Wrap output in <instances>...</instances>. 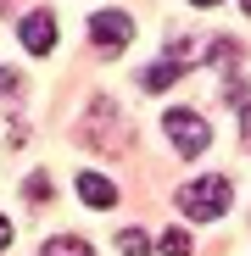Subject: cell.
I'll list each match as a JSON object with an SVG mask.
<instances>
[{"label":"cell","instance_id":"6da1fadb","mask_svg":"<svg viewBox=\"0 0 251 256\" xmlns=\"http://www.w3.org/2000/svg\"><path fill=\"white\" fill-rule=\"evenodd\" d=\"M229 200H234V184H229V178H218V173L190 178V184L179 190V212H184L190 223H212V218H223Z\"/></svg>","mask_w":251,"mask_h":256},{"label":"cell","instance_id":"7a4b0ae2","mask_svg":"<svg viewBox=\"0 0 251 256\" xmlns=\"http://www.w3.org/2000/svg\"><path fill=\"white\" fill-rule=\"evenodd\" d=\"M162 128H167V140H173L184 156H201L206 145H212V128H206V117L201 112H184V106H173L162 117Z\"/></svg>","mask_w":251,"mask_h":256},{"label":"cell","instance_id":"3957f363","mask_svg":"<svg viewBox=\"0 0 251 256\" xmlns=\"http://www.w3.org/2000/svg\"><path fill=\"white\" fill-rule=\"evenodd\" d=\"M90 39H95L106 56L129 50V39H134V17H129V12H95V17H90Z\"/></svg>","mask_w":251,"mask_h":256},{"label":"cell","instance_id":"277c9868","mask_svg":"<svg viewBox=\"0 0 251 256\" xmlns=\"http://www.w3.org/2000/svg\"><path fill=\"white\" fill-rule=\"evenodd\" d=\"M17 39H23V50H34V56L56 50V17H51V12H28V17L17 22Z\"/></svg>","mask_w":251,"mask_h":256},{"label":"cell","instance_id":"5b68a950","mask_svg":"<svg viewBox=\"0 0 251 256\" xmlns=\"http://www.w3.org/2000/svg\"><path fill=\"white\" fill-rule=\"evenodd\" d=\"M78 195H84V206H117V184L101 173H78Z\"/></svg>","mask_w":251,"mask_h":256},{"label":"cell","instance_id":"8992f818","mask_svg":"<svg viewBox=\"0 0 251 256\" xmlns=\"http://www.w3.org/2000/svg\"><path fill=\"white\" fill-rule=\"evenodd\" d=\"M179 72H184V56H173V62H156V67H145V78H140V84H145V95H156V90H167V84H173Z\"/></svg>","mask_w":251,"mask_h":256},{"label":"cell","instance_id":"52a82bcc","mask_svg":"<svg viewBox=\"0 0 251 256\" xmlns=\"http://www.w3.org/2000/svg\"><path fill=\"white\" fill-rule=\"evenodd\" d=\"M117 250H123V256H151V240H145L140 228H123V234H117Z\"/></svg>","mask_w":251,"mask_h":256},{"label":"cell","instance_id":"ba28073f","mask_svg":"<svg viewBox=\"0 0 251 256\" xmlns=\"http://www.w3.org/2000/svg\"><path fill=\"white\" fill-rule=\"evenodd\" d=\"M45 256H95V250L84 245V240H67V234H62V240H51V245H45Z\"/></svg>","mask_w":251,"mask_h":256},{"label":"cell","instance_id":"9c48e42d","mask_svg":"<svg viewBox=\"0 0 251 256\" xmlns=\"http://www.w3.org/2000/svg\"><path fill=\"white\" fill-rule=\"evenodd\" d=\"M162 250H167V256H190V234H184V228H167Z\"/></svg>","mask_w":251,"mask_h":256},{"label":"cell","instance_id":"30bf717a","mask_svg":"<svg viewBox=\"0 0 251 256\" xmlns=\"http://www.w3.org/2000/svg\"><path fill=\"white\" fill-rule=\"evenodd\" d=\"M45 195H51V178L34 173V178H28V200H45Z\"/></svg>","mask_w":251,"mask_h":256}]
</instances>
